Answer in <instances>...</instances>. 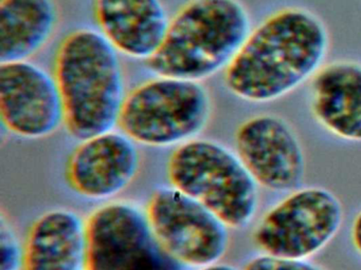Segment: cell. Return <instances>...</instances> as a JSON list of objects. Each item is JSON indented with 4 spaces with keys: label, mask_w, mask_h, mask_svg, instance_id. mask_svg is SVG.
<instances>
[{
    "label": "cell",
    "mask_w": 361,
    "mask_h": 270,
    "mask_svg": "<svg viewBox=\"0 0 361 270\" xmlns=\"http://www.w3.org/2000/svg\"><path fill=\"white\" fill-rule=\"evenodd\" d=\"M329 33L310 11L285 8L266 17L224 71L226 88L249 103H270L314 77L329 50Z\"/></svg>",
    "instance_id": "cell-1"
},
{
    "label": "cell",
    "mask_w": 361,
    "mask_h": 270,
    "mask_svg": "<svg viewBox=\"0 0 361 270\" xmlns=\"http://www.w3.org/2000/svg\"><path fill=\"white\" fill-rule=\"evenodd\" d=\"M54 76L71 137L84 141L115 130L128 91L120 53L98 30H75L59 44Z\"/></svg>",
    "instance_id": "cell-2"
},
{
    "label": "cell",
    "mask_w": 361,
    "mask_h": 270,
    "mask_svg": "<svg viewBox=\"0 0 361 270\" xmlns=\"http://www.w3.org/2000/svg\"><path fill=\"white\" fill-rule=\"evenodd\" d=\"M251 30L248 11L240 0H190L171 17L147 69L155 75L208 79L227 69Z\"/></svg>",
    "instance_id": "cell-3"
},
{
    "label": "cell",
    "mask_w": 361,
    "mask_h": 270,
    "mask_svg": "<svg viewBox=\"0 0 361 270\" xmlns=\"http://www.w3.org/2000/svg\"><path fill=\"white\" fill-rule=\"evenodd\" d=\"M168 176L230 229L246 227L257 213L259 186L238 153L219 141L197 137L175 148Z\"/></svg>",
    "instance_id": "cell-4"
},
{
    "label": "cell",
    "mask_w": 361,
    "mask_h": 270,
    "mask_svg": "<svg viewBox=\"0 0 361 270\" xmlns=\"http://www.w3.org/2000/svg\"><path fill=\"white\" fill-rule=\"evenodd\" d=\"M211 115L202 82L155 75L128 91L118 128L138 145L176 148L200 137Z\"/></svg>",
    "instance_id": "cell-5"
},
{
    "label": "cell",
    "mask_w": 361,
    "mask_h": 270,
    "mask_svg": "<svg viewBox=\"0 0 361 270\" xmlns=\"http://www.w3.org/2000/svg\"><path fill=\"white\" fill-rule=\"evenodd\" d=\"M342 221L343 208L333 192L322 187L303 188L264 214L253 240L267 255L306 259L335 238Z\"/></svg>",
    "instance_id": "cell-6"
},
{
    "label": "cell",
    "mask_w": 361,
    "mask_h": 270,
    "mask_svg": "<svg viewBox=\"0 0 361 270\" xmlns=\"http://www.w3.org/2000/svg\"><path fill=\"white\" fill-rule=\"evenodd\" d=\"M88 270H183L162 247L147 210L109 200L87 219Z\"/></svg>",
    "instance_id": "cell-7"
},
{
    "label": "cell",
    "mask_w": 361,
    "mask_h": 270,
    "mask_svg": "<svg viewBox=\"0 0 361 270\" xmlns=\"http://www.w3.org/2000/svg\"><path fill=\"white\" fill-rule=\"evenodd\" d=\"M152 228L166 252L183 267L221 263L230 228L204 205L172 185L159 188L147 208Z\"/></svg>",
    "instance_id": "cell-8"
},
{
    "label": "cell",
    "mask_w": 361,
    "mask_h": 270,
    "mask_svg": "<svg viewBox=\"0 0 361 270\" xmlns=\"http://www.w3.org/2000/svg\"><path fill=\"white\" fill-rule=\"evenodd\" d=\"M0 117L20 139L54 134L64 126V107L54 74L31 60L0 63Z\"/></svg>",
    "instance_id": "cell-9"
},
{
    "label": "cell",
    "mask_w": 361,
    "mask_h": 270,
    "mask_svg": "<svg viewBox=\"0 0 361 270\" xmlns=\"http://www.w3.org/2000/svg\"><path fill=\"white\" fill-rule=\"evenodd\" d=\"M235 152L257 185L291 191L305 173L303 149L286 120L271 114L252 116L238 126Z\"/></svg>",
    "instance_id": "cell-10"
},
{
    "label": "cell",
    "mask_w": 361,
    "mask_h": 270,
    "mask_svg": "<svg viewBox=\"0 0 361 270\" xmlns=\"http://www.w3.org/2000/svg\"><path fill=\"white\" fill-rule=\"evenodd\" d=\"M140 168L138 143L121 130L80 141L69 156L66 177L79 195L114 200L128 189Z\"/></svg>",
    "instance_id": "cell-11"
},
{
    "label": "cell",
    "mask_w": 361,
    "mask_h": 270,
    "mask_svg": "<svg viewBox=\"0 0 361 270\" xmlns=\"http://www.w3.org/2000/svg\"><path fill=\"white\" fill-rule=\"evenodd\" d=\"M98 31L120 53L147 63L159 50L171 17L161 0H92Z\"/></svg>",
    "instance_id": "cell-12"
},
{
    "label": "cell",
    "mask_w": 361,
    "mask_h": 270,
    "mask_svg": "<svg viewBox=\"0 0 361 270\" xmlns=\"http://www.w3.org/2000/svg\"><path fill=\"white\" fill-rule=\"evenodd\" d=\"M24 245V270H88L87 219L71 209L42 214Z\"/></svg>",
    "instance_id": "cell-13"
},
{
    "label": "cell",
    "mask_w": 361,
    "mask_h": 270,
    "mask_svg": "<svg viewBox=\"0 0 361 270\" xmlns=\"http://www.w3.org/2000/svg\"><path fill=\"white\" fill-rule=\"evenodd\" d=\"M310 110L334 136L361 143V65L340 60L322 65L312 78Z\"/></svg>",
    "instance_id": "cell-14"
},
{
    "label": "cell",
    "mask_w": 361,
    "mask_h": 270,
    "mask_svg": "<svg viewBox=\"0 0 361 270\" xmlns=\"http://www.w3.org/2000/svg\"><path fill=\"white\" fill-rule=\"evenodd\" d=\"M59 21L54 0H1L0 63L30 60L49 44Z\"/></svg>",
    "instance_id": "cell-15"
},
{
    "label": "cell",
    "mask_w": 361,
    "mask_h": 270,
    "mask_svg": "<svg viewBox=\"0 0 361 270\" xmlns=\"http://www.w3.org/2000/svg\"><path fill=\"white\" fill-rule=\"evenodd\" d=\"M0 270H24L25 245L20 242L16 232L4 219L0 225Z\"/></svg>",
    "instance_id": "cell-16"
},
{
    "label": "cell",
    "mask_w": 361,
    "mask_h": 270,
    "mask_svg": "<svg viewBox=\"0 0 361 270\" xmlns=\"http://www.w3.org/2000/svg\"><path fill=\"white\" fill-rule=\"evenodd\" d=\"M243 270H324L306 259L264 255L253 257Z\"/></svg>",
    "instance_id": "cell-17"
},
{
    "label": "cell",
    "mask_w": 361,
    "mask_h": 270,
    "mask_svg": "<svg viewBox=\"0 0 361 270\" xmlns=\"http://www.w3.org/2000/svg\"><path fill=\"white\" fill-rule=\"evenodd\" d=\"M350 238L359 255H361V211L355 217L350 229Z\"/></svg>",
    "instance_id": "cell-18"
},
{
    "label": "cell",
    "mask_w": 361,
    "mask_h": 270,
    "mask_svg": "<svg viewBox=\"0 0 361 270\" xmlns=\"http://www.w3.org/2000/svg\"><path fill=\"white\" fill-rule=\"evenodd\" d=\"M195 270H238L234 266L229 265V264L217 263L214 265L208 266V267L200 268Z\"/></svg>",
    "instance_id": "cell-19"
}]
</instances>
